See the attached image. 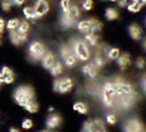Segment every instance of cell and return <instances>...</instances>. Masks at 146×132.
I'll return each mask as SVG.
<instances>
[{
	"label": "cell",
	"instance_id": "cell-28",
	"mask_svg": "<svg viewBox=\"0 0 146 132\" xmlns=\"http://www.w3.org/2000/svg\"><path fill=\"white\" fill-rule=\"evenodd\" d=\"M120 55V50L119 48H110L107 57L109 60H116Z\"/></svg>",
	"mask_w": 146,
	"mask_h": 132
},
{
	"label": "cell",
	"instance_id": "cell-32",
	"mask_svg": "<svg viewBox=\"0 0 146 132\" xmlns=\"http://www.w3.org/2000/svg\"><path fill=\"white\" fill-rule=\"evenodd\" d=\"M71 7V0H61L60 1V7L63 13H67Z\"/></svg>",
	"mask_w": 146,
	"mask_h": 132
},
{
	"label": "cell",
	"instance_id": "cell-5",
	"mask_svg": "<svg viewBox=\"0 0 146 132\" xmlns=\"http://www.w3.org/2000/svg\"><path fill=\"white\" fill-rule=\"evenodd\" d=\"M110 47L104 43H99V45L96 47L95 54H94V63L98 68H102L109 60L107 57V53Z\"/></svg>",
	"mask_w": 146,
	"mask_h": 132
},
{
	"label": "cell",
	"instance_id": "cell-15",
	"mask_svg": "<svg viewBox=\"0 0 146 132\" xmlns=\"http://www.w3.org/2000/svg\"><path fill=\"white\" fill-rule=\"evenodd\" d=\"M128 32H129L130 37L133 40L139 41V40H141V37H142L143 30H142V28L139 24H131L128 28Z\"/></svg>",
	"mask_w": 146,
	"mask_h": 132
},
{
	"label": "cell",
	"instance_id": "cell-42",
	"mask_svg": "<svg viewBox=\"0 0 146 132\" xmlns=\"http://www.w3.org/2000/svg\"><path fill=\"white\" fill-rule=\"evenodd\" d=\"M132 2L134 3H141V4H146V0H132Z\"/></svg>",
	"mask_w": 146,
	"mask_h": 132
},
{
	"label": "cell",
	"instance_id": "cell-43",
	"mask_svg": "<svg viewBox=\"0 0 146 132\" xmlns=\"http://www.w3.org/2000/svg\"><path fill=\"white\" fill-rule=\"evenodd\" d=\"M142 46H143V48L145 49V50L146 51V37L144 39L143 41V43H142Z\"/></svg>",
	"mask_w": 146,
	"mask_h": 132
},
{
	"label": "cell",
	"instance_id": "cell-24",
	"mask_svg": "<svg viewBox=\"0 0 146 132\" xmlns=\"http://www.w3.org/2000/svg\"><path fill=\"white\" fill-rule=\"evenodd\" d=\"M23 13H24V15H25L27 20H34L38 19L36 13H35V11L33 10V7H25L23 9Z\"/></svg>",
	"mask_w": 146,
	"mask_h": 132
},
{
	"label": "cell",
	"instance_id": "cell-4",
	"mask_svg": "<svg viewBox=\"0 0 146 132\" xmlns=\"http://www.w3.org/2000/svg\"><path fill=\"white\" fill-rule=\"evenodd\" d=\"M102 99L105 106L111 107L115 105L116 94L113 81H107L103 85L102 91Z\"/></svg>",
	"mask_w": 146,
	"mask_h": 132
},
{
	"label": "cell",
	"instance_id": "cell-11",
	"mask_svg": "<svg viewBox=\"0 0 146 132\" xmlns=\"http://www.w3.org/2000/svg\"><path fill=\"white\" fill-rule=\"evenodd\" d=\"M33 7L37 18H41L43 16L46 15L50 11V5L46 0H36Z\"/></svg>",
	"mask_w": 146,
	"mask_h": 132
},
{
	"label": "cell",
	"instance_id": "cell-44",
	"mask_svg": "<svg viewBox=\"0 0 146 132\" xmlns=\"http://www.w3.org/2000/svg\"><path fill=\"white\" fill-rule=\"evenodd\" d=\"M9 132H20V131L18 129H16V128H11Z\"/></svg>",
	"mask_w": 146,
	"mask_h": 132
},
{
	"label": "cell",
	"instance_id": "cell-13",
	"mask_svg": "<svg viewBox=\"0 0 146 132\" xmlns=\"http://www.w3.org/2000/svg\"><path fill=\"white\" fill-rule=\"evenodd\" d=\"M10 40L11 43L15 46H21L28 39V34H22L18 32L16 30L10 31Z\"/></svg>",
	"mask_w": 146,
	"mask_h": 132
},
{
	"label": "cell",
	"instance_id": "cell-36",
	"mask_svg": "<svg viewBox=\"0 0 146 132\" xmlns=\"http://www.w3.org/2000/svg\"><path fill=\"white\" fill-rule=\"evenodd\" d=\"M106 122L110 125H115L117 121V117L114 114H109L106 115Z\"/></svg>",
	"mask_w": 146,
	"mask_h": 132
},
{
	"label": "cell",
	"instance_id": "cell-21",
	"mask_svg": "<svg viewBox=\"0 0 146 132\" xmlns=\"http://www.w3.org/2000/svg\"><path fill=\"white\" fill-rule=\"evenodd\" d=\"M60 21H61L62 26L63 28H66L72 27L76 22L72 16L68 14V12L67 13H63V15L61 16V20Z\"/></svg>",
	"mask_w": 146,
	"mask_h": 132
},
{
	"label": "cell",
	"instance_id": "cell-3",
	"mask_svg": "<svg viewBox=\"0 0 146 132\" xmlns=\"http://www.w3.org/2000/svg\"><path fill=\"white\" fill-rule=\"evenodd\" d=\"M73 53L76 59L80 62H86L90 58V50L89 46L84 40H76L72 46Z\"/></svg>",
	"mask_w": 146,
	"mask_h": 132
},
{
	"label": "cell",
	"instance_id": "cell-38",
	"mask_svg": "<svg viewBox=\"0 0 146 132\" xmlns=\"http://www.w3.org/2000/svg\"><path fill=\"white\" fill-rule=\"evenodd\" d=\"M118 5L120 7H124L128 4V0H117Z\"/></svg>",
	"mask_w": 146,
	"mask_h": 132
},
{
	"label": "cell",
	"instance_id": "cell-10",
	"mask_svg": "<svg viewBox=\"0 0 146 132\" xmlns=\"http://www.w3.org/2000/svg\"><path fill=\"white\" fill-rule=\"evenodd\" d=\"M123 128L124 132H144L145 131L142 122L135 117L127 120Z\"/></svg>",
	"mask_w": 146,
	"mask_h": 132
},
{
	"label": "cell",
	"instance_id": "cell-41",
	"mask_svg": "<svg viewBox=\"0 0 146 132\" xmlns=\"http://www.w3.org/2000/svg\"><path fill=\"white\" fill-rule=\"evenodd\" d=\"M25 0H12V3L16 6H21L25 3Z\"/></svg>",
	"mask_w": 146,
	"mask_h": 132
},
{
	"label": "cell",
	"instance_id": "cell-31",
	"mask_svg": "<svg viewBox=\"0 0 146 132\" xmlns=\"http://www.w3.org/2000/svg\"><path fill=\"white\" fill-rule=\"evenodd\" d=\"M142 7H143V4L132 2L131 3L127 5V10L131 13H137V12L141 11Z\"/></svg>",
	"mask_w": 146,
	"mask_h": 132
},
{
	"label": "cell",
	"instance_id": "cell-19",
	"mask_svg": "<svg viewBox=\"0 0 146 132\" xmlns=\"http://www.w3.org/2000/svg\"><path fill=\"white\" fill-rule=\"evenodd\" d=\"M84 41L92 47H97L99 45V37L97 33L89 32L84 34Z\"/></svg>",
	"mask_w": 146,
	"mask_h": 132
},
{
	"label": "cell",
	"instance_id": "cell-18",
	"mask_svg": "<svg viewBox=\"0 0 146 132\" xmlns=\"http://www.w3.org/2000/svg\"><path fill=\"white\" fill-rule=\"evenodd\" d=\"M62 121L61 117L58 114H51L46 119V127L49 129H54L58 127Z\"/></svg>",
	"mask_w": 146,
	"mask_h": 132
},
{
	"label": "cell",
	"instance_id": "cell-39",
	"mask_svg": "<svg viewBox=\"0 0 146 132\" xmlns=\"http://www.w3.org/2000/svg\"><path fill=\"white\" fill-rule=\"evenodd\" d=\"M5 28V21L3 18L0 17V34H3Z\"/></svg>",
	"mask_w": 146,
	"mask_h": 132
},
{
	"label": "cell",
	"instance_id": "cell-12",
	"mask_svg": "<svg viewBox=\"0 0 146 132\" xmlns=\"http://www.w3.org/2000/svg\"><path fill=\"white\" fill-rule=\"evenodd\" d=\"M82 72L89 79H96L99 73V68L94 63H89L84 65L82 67Z\"/></svg>",
	"mask_w": 146,
	"mask_h": 132
},
{
	"label": "cell",
	"instance_id": "cell-26",
	"mask_svg": "<svg viewBox=\"0 0 146 132\" xmlns=\"http://www.w3.org/2000/svg\"><path fill=\"white\" fill-rule=\"evenodd\" d=\"M29 28H30V24L27 21V20H22L20 22V24L18 28H16V30L20 33L22 34H28V32L29 31Z\"/></svg>",
	"mask_w": 146,
	"mask_h": 132
},
{
	"label": "cell",
	"instance_id": "cell-6",
	"mask_svg": "<svg viewBox=\"0 0 146 132\" xmlns=\"http://www.w3.org/2000/svg\"><path fill=\"white\" fill-rule=\"evenodd\" d=\"M28 53H29V57L32 61L37 62L42 60L45 53H46V50L44 44H42L41 42L38 41H34L29 45L28 49Z\"/></svg>",
	"mask_w": 146,
	"mask_h": 132
},
{
	"label": "cell",
	"instance_id": "cell-37",
	"mask_svg": "<svg viewBox=\"0 0 146 132\" xmlns=\"http://www.w3.org/2000/svg\"><path fill=\"white\" fill-rule=\"evenodd\" d=\"M136 66L137 68L139 69H143L146 66V62L145 60V58L140 57L136 60Z\"/></svg>",
	"mask_w": 146,
	"mask_h": 132
},
{
	"label": "cell",
	"instance_id": "cell-46",
	"mask_svg": "<svg viewBox=\"0 0 146 132\" xmlns=\"http://www.w3.org/2000/svg\"><path fill=\"white\" fill-rule=\"evenodd\" d=\"M42 132H53V131H47V130H46V131H42Z\"/></svg>",
	"mask_w": 146,
	"mask_h": 132
},
{
	"label": "cell",
	"instance_id": "cell-25",
	"mask_svg": "<svg viewBox=\"0 0 146 132\" xmlns=\"http://www.w3.org/2000/svg\"><path fill=\"white\" fill-rule=\"evenodd\" d=\"M105 16L108 20H116L119 18V12L115 8L110 7L106 10Z\"/></svg>",
	"mask_w": 146,
	"mask_h": 132
},
{
	"label": "cell",
	"instance_id": "cell-49",
	"mask_svg": "<svg viewBox=\"0 0 146 132\" xmlns=\"http://www.w3.org/2000/svg\"><path fill=\"white\" fill-rule=\"evenodd\" d=\"M82 132H85V131H82Z\"/></svg>",
	"mask_w": 146,
	"mask_h": 132
},
{
	"label": "cell",
	"instance_id": "cell-50",
	"mask_svg": "<svg viewBox=\"0 0 146 132\" xmlns=\"http://www.w3.org/2000/svg\"><path fill=\"white\" fill-rule=\"evenodd\" d=\"M145 24H146V20H145Z\"/></svg>",
	"mask_w": 146,
	"mask_h": 132
},
{
	"label": "cell",
	"instance_id": "cell-40",
	"mask_svg": "<svg viewBox=\"0 0 146 132\" xmlns=\"http://www.w3.org/2000/svg\"><path fill=\"white\" fill-rule=\"evenodd\" d=\"M141 86L144 92L146 93V75H144L141 79Z\"/></svg>",
	"mask_w": 146,
	"mask_h": 132
},
{
	"label": "cell",
	"instance_id": "cell-9",
	"mask_svg": "<svg viewBox=\"0 0 146 132\" xmlns=\"http://www.w3.org/2000/svg\"><path fill=\"white\" fill-rule=\"evenodd\" d=\"M60 56L63 59L64 64L68 67H72L76 64V58L73 53L72 46L63 45L59 50Z\"/></svg>",
	"mask_w": 146,
	"mask_h": 132
},
{
	"label": "cell",
	"instance_id": "cell-1",
	"mask_svg": "<svg viewBox=\"0 0 146 132\" xmlns=\"http://www.w3.org/2000/svg\"><path fill=\"white\" fill-rule=\"evenodd\" d=\"M34 90L28 85H22L18 87L13 93V98L15 101L22 107H25L29 102L34 100Z\"/></svg>",
	"mask_w": 146,
	"mask_h": 132
},
{
	"label": "cell",
	"instance_id": "cell-7",
	"mask_svg": "<svg viewBox=\"0 0 146 132\" xmlns=\"http://www.w3.org/2000/svg\"><path fill=\"white\" fill-rule=\"evenodd\" d=\"M74 87V82L69 77H63L54 80L53 88L55 92L61 94H65L71 92Z\"/></svg>",
	"mask_w": 146,
	"mask_h": 132
},
{
	"label": "cell",
	"instance_id": "cell-14",
	"mask_svg": "<svg viewBox=\"0 0 146 132\" xmlns=\"http://www.w3.org/2000/svg\"><path fill=\"white\" fill-rule=\"evenodd\" d=\"M41 61H42V67L47 70H50L57 60L54 53L51 51H47Z\"/></svg>",
	"mask_w": 146,
	"mask_h": 132
},
{
	"label": "cell",
	"instance_id": "cell-16",
	"mask_svg": "<svg viewBox=\"0 0 146 132\" xmlns=\"http://www.w3.org/2000/svg\"><path fill=\"white\" fill-rule=\"evenodd\" d=\"M117 61V64L119 67V68L122 71H124L127 67L130 66L131 60L130 55L127 53H120V55L119 56V58L116 59Z\"/></svg>",
	"mask_w": 146,
	"mask_h": 132
},
{
	"label": "cell",
	"instance_id": "cell-2",
	"mask_svg": "<svg viewBox=\"0 0 146 132\" xmlns=\"http://www.w3.org/2000/svg\"><path fill=\"white\" fill-rule=\"evenodd\" d=\"M113 84L115 86L116 99L128 96L136 93L133 86L129 82H127V80L122 78H119V77L115 78L113 80Z\"/></svg>",
	"mask_w": 146,
	"mask_h": 132
},
{
	"label": "cell",
	"instance_id": "cell-22",
	"mask_svg": "<svg viewBox=\"0 0 146 132\" xmlns=\"http://www.w3.org/2000/svg\"><path fill=\"white\" fill-rule=\"evenodd\" d=\"M63 64L61 63L59 61H56V62L54 63V64L51 67V68L50 69V74L52 75L53 76H54V77L59 76L60 75L63 73Z\"/></svg>",
	"mask_w": 146,
	"mask_h": 132
},
{
	"label": "cell",
	"instance_id": "cell-47",
	"mask_svg": "<svg viewBox=\"0 0 146 132\" xmlns=\"http://www.w3.org/2000/svg\"><path fill=\"white\" fill-rule=\"evenodd\" d=\"M110 1H111V2H117V0H110Z\"/></svg>",
	"mask_w": 146,
	"mask_h": 132
},
{
	"label": "cell",
	"instance_id": "cell-48",
	"mask_svg": "<svg viewBox=\"0 0 146 132\" xmlns=\"http://www.w3.org/2000/svg\"><path fill=\"white\" fill-rule=\"evenodd\" d=\"M0 44H1V40H0Z\"/></svg>",
	"mask_w": 146,
	"mask_h": 132
},
{
	"label": "cell",
	"instance_id": "cell-33",
	"mask_svg": "<svg viewBox=\"0 0 146 132\" xmlns=\"http://www.w3.org/2000/svg\"><path fill=\"white\" fill-rule=\"evenodd\" d=\"M94 6V2L93 0H84L82 3V7L84 11H90L93 8Z\"/></svg>",
	"mask_w": 146,
	"mask_h": 132
},
{
	"label": "cell",
	"instance_id": "cell-17",
	"mask_svg": "<svg viewBox=\"0 0 146 132\" xmlns=\"http://www.w3.org/2000/svg\"><path fill=\"white\" fill-rule=\"evenodd\" d=\"M0 73L3 75L4 84H11L15 79V75H14L12 70L9 68L8 67H3Z\"/></svg>",
	"mask_w": 146,
	"mask_h": 132
},
{
	"label": "cell",
	"instance_id": "cell-34",
	"mask_svg": "<svg viewBox=\"0 0 146 132\" xmlns=\"http://www.w3.org/2000/svg\"><path fill=\"white\" fill-rule=\"evenodd\" d=\"M33 121H32L31 119H29V118L25 119L23 121V122H22V124H21V127L25 130H29V129H31L32 127H33Z\"/></svg>",
	"mask_w": 146,
	"mask_h": 132
},
{
	"label": "cell",
	"instance_id": "cell-30",
	"mask_svg": "<svg viewBox=\"0 0 146 132\" xmlns=\"http://www.w3.org/2000/svg\"><path fill=\"white\" fill-rule=\"evenodd\" d=\"M25 110H26L29 113H31V114H34L38 110V105L35 100H31L30 102H29L26 106L24 107Z\"/></svg>",
	"mask_w": 146,
	"mask_h": 132
},
{
	"label": "cell",
	"instance_id": "cell-35",
	"mask_svg": "<svg viewBox=\"0 0 146 132\" xmlns=\"http://www.w3.org/2000/svg\"><path fill=\"white\" fill-rule=\"evenodd\" d=\"M1 7H2L3 11H10L11 8V0H3V3H2V4H1Z\"/></svg>",
	"mask_w": 146,
	"mask_h": 132
},
{
	"label": "cell",
	"instance_id": "cell-27",
	"mask_svg": "<svg viewBox=\"0 0 146 132\" xmlns=\"http://www.w3.org/2000/svg\"><path fill=\"white\" fill-rule=\"evenodd\" d=\"M68 13L76 21L78 20L80 16V10L78 7V6L76 5H71Z\"/></svg>",
	"mask_w": 146,
	"mask_h": 132
},
{
	"label": "cell",
	"instance_id": "cell-45",
	"mask_svg": "<svg viewBox=\"0 0 146 132\" xmlns=\"http://www.w3.org/2000/svg\"><path fill=\"white\" fill-rule=\"evenodd\" d=\"M53 110H54V108H52V107L49 109V112H52Z\"/></svg>",
	"mask_w": 146,
	"mask_h": 132
},
{
	"label": "cell",
	"instance_id": "cell-29",
	"mask_svg": "<svg viewBox=\"0 0 146 132\" xmlns=\"http://www.w3.org/2000/svg\"><path fill=\"white\" fill-rule=\"evenodd\" d=\"M20 20L18 19H11V20H9L7 22L6 24V27L7 28V30L9 31H12V30H16V28H18L19 24H20Z\"/></svg>",
	"mask_w": 146,
	"mask_h": 132
},
{
	"label": "cell",
	"instance_id": "cell-23",
	"mask_svg": "<svg viewBox=\"0 0 146 132\" xmlns=\"http://www.w3.org/2000/svg\"><path fill=\"white\" fill-rule=\"evenodd\" d=\"M73 110L78 112L80 114H86L88 113V107L85 105V103H84L82 101L76 102L73 105Z\"/></svg>",
	"mask_w": 146,
	"mask_h": 132
},
{
	"label": "cell",
	"instance_id": "cell-20",
	"mask_svg": "<svg viewBox=\"0 0 146 132\" xmlns=\"http://www.w3.org/2000/svg\"><path fill=\"white\" fill-rule=\"evenodd\" d=\"M76 27L80 32H83L84 34L89 33L90 32V29H91V20L90 19L82 20L77 23Z\"/></svg>",
	"mask_w": 146,
	"mask_h": 132
},
{
	"label": "cell",
	"instance_id": "cell-8",
	"mask_svg": "<svg viewBox=\"0 0 146 132\" xmlns=\"http://www.w3.org/2000/svg\"><path fill=\"white\" fill-rule=\"evenodd\" d=\"M83 131L85 132H107L104 121L101 118L89 119L84 124Z\"/></svg>",
	"mask_w": 146,
	"mask_h": 132
}]
</instances>
